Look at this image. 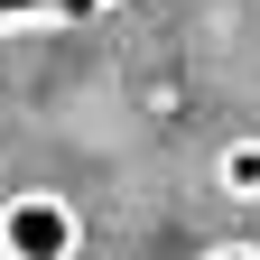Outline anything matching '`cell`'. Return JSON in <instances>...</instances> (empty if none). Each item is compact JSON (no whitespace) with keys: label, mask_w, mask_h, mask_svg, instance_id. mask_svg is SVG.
<instances>
[{"label":"cell","mask_w":260,"mask_h":260,"mask_svg":"<svg viewBox=\"0 0 260 260\" xmlns=\"http://www.w3.org/2000/svg\"><path fill=\"white\" fill-rule=\"evenodd\" d=\"M84 251V205L56 186H10L0 195V260H75Z\"/></svg>","instance_id":"6da1fadb"},{"label":"cell","mask_w":260,"mask_h":260,"mask_svg":"<svg viewBox=\"0 0 260 260\" xmlns=\"http://www.w3.org/2000/svg\"><path fill=\"white\" fill-rule=\"evenodd\" d=\"M214 195L223 205H260V130H242V140L214 149Z\"/></svg>","instance_id":"7a4b0ae2"},{"label":"cell","mask_w":260,"mask_h":260,"mask_svg":"<svg viewBox=\"0 0 260 260\" xmlns=\"http://www.w3.org/2000/svg\"><path fill=\"white\" fill-rule=\"evenodd\" d=\"M112 0H0V28H47V19H93Z\"/></svg>","instance_id":"3957f363"},{"label":"cell","mask_w":260,"mask_h":260,"mask_svg":"<svg viewBox=\"0 0 260 260\" xmlns=\"http://www.w3.org/2000/svg\"><path fill=\"white\" fill-rule=\"evenodd\" d=\"M195 260H260V242H214V251H195Z\"/></svg>","instance_id":"277c9868"}]
</instances>
